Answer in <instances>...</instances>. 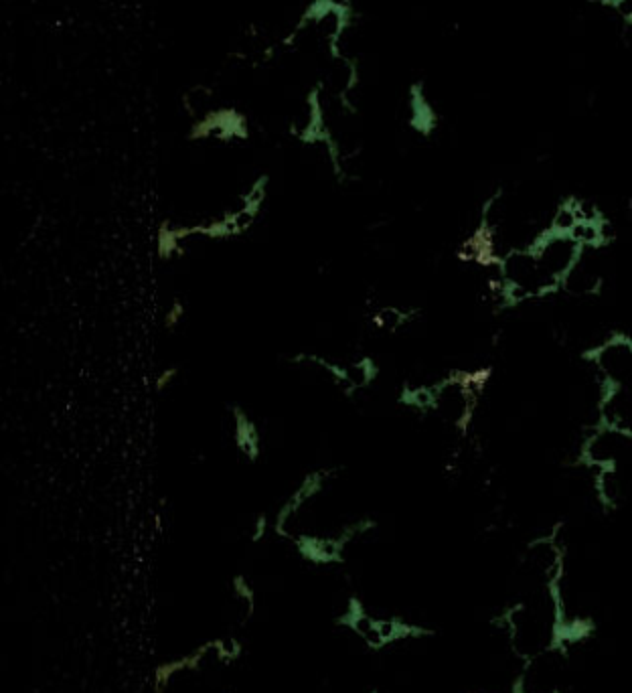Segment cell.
I'll use <instances>...</instances> for the list:
<instances>
[{
  "label": "cell",
  "instance_id": "9a60e30c",
  "mask_svg": "<svg viewBox=\"0 0 632 693\" xmlns=\"http://www.w3.org/2000/svg\"><path fill=\"white\" fill-rule=\"evenodd\" d=\"M231 592L237 600H242L246 604V616H254L258 606V594L252 582L244 574H235L231 578Z\"/></svg>",
  "mask_w": 632,
  "mask_h": 693
},
{
  "label": "cell",
  "instance_id": "6da1fadb",
  "mask_svg": "<svg viewBox=\"0 0 632 693\" xmlns=\"http://www.w3.org/2000/svg\"><path fill=\"white\" fill-rule=\"evenodd\" d=\"M353 23V0H310L296 27L284 39V43L290 45L296 43V39L310 35L327 51L329 57H337L343 53L341 43L345 33L353 27Z\"/></svg>",
  "mask_w": 632,
  "mask_h": 693
},
{
  "label": "cell",
  "instance_id": "30bf717a",
  "mask_svg": "<svg viewBox=\"0 0 632 693\" xmlns=\"http://www.w3.org/2000/svg\"><path fill=\"white\" fill-rule=\"evenodd\" d=\"M290 363L294 365H316V367H321L329 373V377L339 385L341 392L345 398H355V394L361 392V385H359V379L353 377L351 369L345 367L343 363H337V361H331L319 353H296L290 357Z\"/></svg>",
  "mask_w": 632,
  "mask_h": 693
},
{
  "label": "cell",
  "instance_id": "d6986e66",
  "mask_svg": "<svg viewBox=\"0 0 632 693\" xmlns=\"http://www.w3.org/2000/svg\"><path fill=\"white\" fill-rule=\"evenodd\" d=\"M270 529H272V523H270L268 513H258V515H256V521H254V529H252V533H250V542H252V544L264 542Z\"/></svg>",
  "mask_w": 632,
  "mask_h": 693
},
{
  "label": "cell",
  "instance_id": "8fae6325",
  "mask_svg": "<svg viewBox=\"0 0 632 693\" xmlns=\"http://www.w3.org/2000/svg\"><path fill=\"white\" fill-rule=\"evenodd\" d=\"M408 110H410V118H408L410 128L428 138L438 126V114L424 92V84L418 82L410 86Z\"/></svg>",
  "mask_w": 632,
  "mask_h": 693
},
{
  "label": "cell",
  "instance_id": "ba28073f",
  "mask_svg": "<svg viewBox=\"0 0 632 693\" xmlns=\"http://www.w3.org/2000/svg\"><path fill=\"white\" fill-rule=\"evenodd\" d=\"M592 361L598 365L606 381L620 383L632 373V341L624 335L612 337L592 355Z\"/></svg>",
  "mask_w": 632,
  "mask_h": 693
},
{
  "label": "cell",
  "instance_id": "5b68a950",
  "mask_svg": "<svg viewBox=\"0 0 632 693\" xmlns=\"http://www.w3.org/2000/svg\"><path fill=\"white\" fill-rule=\"evenodd\" d=\"M187 138L191 142L217 140L223 144L250 140V122L244 112L233 106L211 108L197 120H193Z\"/></svg>",
  "mask_w": 632,
  "mask_h": 693
},
{
  "label": "cell",
  "instance_id": "2e32d148",
  "mask_svg": "<svg viewBox=\"0 0 632 693\" xmlns=\"http://www.w3.org/2000/svg\"><path fill=\"white\" fill-rule=\"evenodd\" d=\"M353 369H355L357 375H359L361 390L371 388V385H373V383L379 379V375H381V365H379L371 355H361V357L353 363Z\"/></svg>",
  "mask_w": 632,
  "mask_h": 693
},
{
  "label": "cell",
  "instance_id": "52a82bcc",
  "mask_svg": "<svg viewBox=\"0 0 632 693\" xmlns=\"http://www.w3.org/2000/svg\"><path fill=\"white\" fill-rule=\"evenodd\" d=\"M327 94L337 98L343 108L349 110V114H355V106L351 104V94L359 86V63L341 53L337 57H329V65L325 71V77L321 80Z\"/></svg>",
  "mask_w": 632,
  "mask_h": 693
},
{
  "label": "cell",
  "instance_id": "e0dca14e",
  "mask_svg": "<svg viewBox=\"0 0 632 693\" xmlns=\"http://www.w3.org/2000/svg\"><path fill=\"white\" fill-rule=\"evenodd\" d=\"M185 313H187L185 302H183L181 298H175V300L171 302V306L167 308V313L163 315V327H165L167 331H175V329L181 325V321L185 319Z\"/></svg>",
  "mask_w": 632,
  "mask_h": 693
},
{
  "label": "cell",
  "instance_id": "4fadbf2b",
  "mask_svg": "<svg viewBox=\"0 0 632 693\" xmlns=\"http://www.w3.org/2000/svg\"><path fill=\"white\" fill-rule=\"evenodd\" d=\"M156 256L161 262H171L175 256H183V246L175 234V225L171 219H165V221L158 223Z\"/></svg>",
  "mask_w": 632,
  "mask_h": 693
},
{
  "label": "cell",
  "instance_id": "ffe728a7",
  "mask_svg": "<svg viewBox=\"0 0 632 693\" xmlns=\"http://www.w3.org/2000/svg\"><path fill=\"white\" fill-rule=\"evenodd\" d=\"M369 693H379V691H377V689H371V691H369Z\"/></svg>",
  "mask_w": 632,
  "mask_h": 693
},
{
  "label": "cell",
  "instance_id": "7c38bea8",
  "mask_svg": "<svg viewBox=\"0 0 632 693\" xmlns=\"http://www.w3.org/2000/svg\"><path fill=\"white\" fill-rule=\"evenodd\" d=\"M369 614H371V612H369V608L365 606L363 598L357 596V594H353V596L347 598L343 612L335 616V621H333V623H335L337 629H345V631L357 635V631L361 629V625L365 623V619H367Z\"/></svg>",
  "mask_w": 632,
  "mask_h": 693
},
{
  "label": "cell",
  "instance_id": "3957f363",
  "mask_svg": "<svg viewBox=\"0 0 632 693\" xmlns=\"http://www.w3.org/2000/svg\"><path fill=\"white\" fill-rule=\"evenodd\" d=\"M379 527L377 519L373 517H359L355 521L345 523L337 533L333 535H319V533H292L290 544L296 548V554L302 562L325 568V566H343L347 548L359 537H365L367 533L375 531Z\"/></svg>",
  "mask_w": 632,
  "mask_h": 693
},
{
  "label": "cell",
  "instance_id": "277c9868",
  "mask_svg": "<svg viewBox=\"0 0 632 693\" xmlns=\"http://www.w3.org/2000/svg\"><path fill=\"white\" fill-rule=\"evenodd\" d=\"M325 94L327 92H325L321 82L310 88V92L306 94V100H304L302 120H298L290 126V134L306 146H325L333 175L337 177L339 183H345L347 173L343 167V150H341V144L335 138L333 130L327 124Z\"/></svg>",
  "mask_w": 632,
  "mask_h": 693
},
{
  "label": "cell",
  "instance_id": "ac0fdd59",
  "mask_svg": "<svg viewBox=\"0 0 632 693\" xmlns=\"http://www.w3.org/2000/svg\"><path fill=\"white\" fill-rule=\"evenodd\" d=\"M179 373H181V367H179V365H171V367L163 369V373H158L156 379H154V392H156V394L167 392V388L179 377Z\"/></svg>",
  "mask_w": 632,
  "mask_h": 693
},
{
  "label": "cell",
  "instance_id": "7a4b0ae2",
  "mask_svg": "<svg viewBox=\"0 0 632 693\" xmlns=\"http://www.w3.org/2000/svg\"><path fill=\"white\" fill-rule=\"evenodd\" d=\"M562 645L519 663L509 693H572V651Z\"/></svg>",
  "mask_w": 632,
  "mask_h": 693
},
{
  "label": "cell",
  "instance_id": "8992f818",
  "mask_svg": "<svg viewBox=\"0 0 632 693\" xmlns=\"http://www.w3.org/2000/svg\"><path fill=\"white\" fill-rule=\"evenodd\" d=\"M343 471V467H323V469H314L308 475L302 477V481L298 483V487L290 493V497L280 505V509L276 511L272 529L276 533V537L288 539L292 537V531L288 529L290 521L300 513V509L312 501L314 497H319L325 489V485L335 479L339 473Z\"/></svg>",
  "mask_w": 632,
  "mask_h": 693
},
{
  "label": "cell",
  "instance_id": "5bb4252c",
  "mask_svg": "<svg viewBox=\"0 0 632 693\" xmlns=\"http://www.w3.org/2000/svg\"><path fill=\"white\" fill-rule=\"evenodd\" d=\"M213 100V90L207 86H195L191 88L185 96H183V106L187 110V114L197 120L199 116H203L205 112H209L211 108H207V104Z\"/></svg>",
  "mask_w": 632,
  "mask_h": 693
},
{
  "label": "cell",
  "instance_id": "9c48e42d",
  "mask_svg": "<svg viewBox=\"0 0 632 693\" xmlns=\"http://www.w3.org/2000/svg\"><path fill=\"white\" fill-rule=\"evenodd\" d=\"M231 420H233V442L237 452L254 465V462H258L262 456V432L256 420L240 404L231 406Z\"/></svg>",
  "mask_w": 632,
  "mask_h": 693
}]
</instances>
